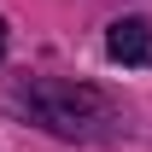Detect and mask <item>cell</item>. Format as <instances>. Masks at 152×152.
I'll use <instances>...</instances> for the list:
<instances>
[{
  "mask_svg": "<svg viewBox=\"0 0 152 152\" xmlns=\"http://www.w3.org/2000/svg\"><path fill=\"white\" fill-rule=\"evenodd\" d=\"M105 53L117 64H152V23L146 18H117L105 35Z\"/></svg>",
  "mask_w": 152,
  "mask_h": 152,
  "instance_id": "7a4b0ae2",
  "label": "cell"
},
{
  "mask_svg": "<svg viewBox=\"0 0 152 152\" xmlns=\"http://www.w3.org/2000/svg\"><path fill=\"white\" fill-rule=\"evenodd\" d=\"M0 58H6V23H0Z\"/></svg>",
  "mask_w": 152,
  "mask_h": 152,
  "instance_id": "3957f363",
  "label": "cell"
},
{
  "mask_svg": "<svg viewBox=\"0 0 152 152\" xmlns=\"http://www.w3.org/2000/svg\"><path fill=\"white\" fill-rule=\"evenodd\" d=\"M6 105H12V111H29L41 129L64 134V140L94 134L99 123H111V99L99 94V88H88V82H58V76H35V82L12 88Z\"/></svg>",
  "mask_w": 152,
  "mask_h": 152,
  "instance_id": "6da1fadb",
  "label": "cell"
}]
</instances>
